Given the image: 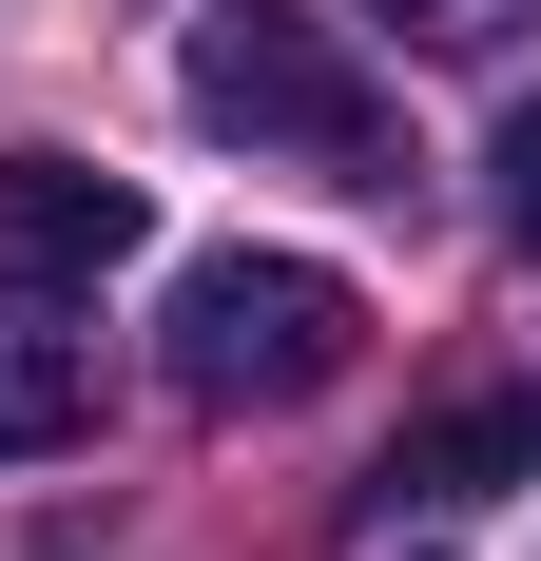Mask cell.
Returning <instances> with one entry per match:
<instances>
[{"label": "cell", "mask_w": 541, "mask_h": 561, "mask_svg": "<svg viewBox=\"0 0 541 561\" xmlns=\"http://www.w3.org/2000/svg\"><path fill=\"white\" fill-rule=\"evenodd\" d=\"M174 98L214 116L232 156H290V174H348V194H406V98H387L368 58H348V20H310V0H194Z\"/></svg>", "instance_id": "1"}, {"label": "cell", "mask_w": 541, "mask_h": 561, "mask_svg": "<svg viewBox=\"0 0 541 561\" xmlns=\"http://www.w3.org/2000/svg\"><path fill=\"white\" fill-rule=\"evenodd\" d=\"M156 348H174V388H194V407H310L329 368L368 348V290L310 272V252H194Z\"/></svg>", "instance_id": "2"}, {"label": "cell", "mask_w": 541, "mask_h": 561, "mask_svg": "<svg viewBox=\"0 0 541 561\" xmlns=\"http://www.w3.org/2000/svg\"><path fill=\"white\" fill-rule=\"evenodd\" d=\"M97 426V310L58 272H0V465H58Z\"/></svg>", "instance_id": "3"}, {"label": "cell", "mask_w": 541, "mask_h": 561, "mask_svg": "<svg viewBox=\"0 0 541 561\" xmlns=\"http://www.w3.org/2000/svg\"><path fill=\"white\" fill-rule=\"evenodd\" d=\"M136 232H156V214H136V174H97V156H0V272L97 290Z\"/></svg>", "instance_id": "4"}, {"label": "cell", "mask_w": 541, "mask_h": 561, "mask_svg": "<svg viewBox=\"0 0 541 561\" xmlns=\"http://www.w3.org/2000/svg\"><path fill=\"white\" fill-rule=\"evenodd\" d=\"M503 484H541V388H464L387 446V504H503Z\"/></svg>", "instance_id": "5"}, {"label": "cell", "mask_w": 541, "mask_h": 561, "mask_svg": "<svg viewBox=\"0 0 541 561\" xmlns=\"http://www.w3.org/2000/svg\"><path fill=\"white\" fill-rule=\"evenodd\" d=\"M368 20H406V39H445V58H484V39H522L541 0H368Z\"/></svg>", "instance_id": "6"}, {"label": "cell", "mask_w": 541, "mask_h": 561, "mask_svg": "<svg viewBox=\"0 0 541 561\" xmlns=\"http://www.w3.org/2000/svg\"><path fill=\"white\" fill-rule=\"evenodd\" d=\"M484 194H503V232H522V252H541V98H522V116H503V136H484Z\"/></svg>", "instance_id": "7"}]
</instances>
